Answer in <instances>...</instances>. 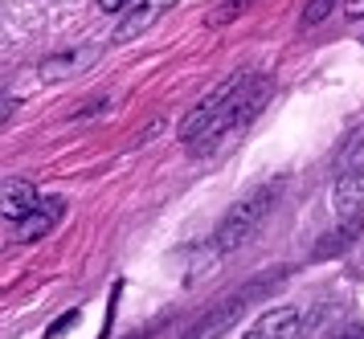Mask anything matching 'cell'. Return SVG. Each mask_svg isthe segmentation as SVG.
Segmentation results:
<instances>
[{
    "label": "cell",
    "instance_id": "cell-12",
    "mask_svg": "<svg viewBox=\"0 0 364 339\" xmlns=\"http://www.w3.org/2000/svg\"><path fill=\"white\" fill-rule=\"evenodd\" d=\"M127 4H135V0H99L102 13H119V9H127Z\"/></svg>",
    "mask_w": 364,
    "mask_h": 339
},
{
    "label": "cell",
    "instance_id": "cell-6",
    "mask_svg": "<svg viewBox=\"0 0 364 339\" xmlns=\"http://www.w3.org/2000/svg\"><path fill=\"white\" fill-rule=\"evenodd\" d=\"M172 4H176V0H139V9H132V13L119 21L115 41H132V37H139L148 25H156V16H164Z\"/></svg>",
    "mask_w": 364,
    "mask_h": 339
},
{
    "label": "cell",
    "instance_id": "cell-4",
    "mask_svg": "<svg viewBox=\"0 0 364 339\" xmlns=\"http://www.w3.org/2000/svg\"><path fill=\"white\" fill-rule=\"evenodd\" d=\"M299 335H303V315L295 307H274L266 311L242 339H299Z\"/></svg>",
    "mask_w": 364,
    "mask_h": 339
},
{
    "label": "cell",
    "instance_id": "cell-8",
    "mask_svg": "<svg viewBox=\"0 0 364 339\" xmlns=\"http://www.w3.org/2000/svg\"><path fill=\"white\" fill-rule=\"evenodd\" d=\"M360 217H348L344 225L336 229V237H323V242L315 245V258H328V254H340V249H348V245L356 242V233H360Z\"/></svg>",
    "mask_w": 364,
    "mask_h": 339
},
{
    "label": "cell",
    "instance_id": "cell-14",
    "mask_svg": "<svg viewBox=\"0 0 364 339\" xmlns=\"http://www.w3.org/2000/svg\"><path fill=\"white\" fill-rule=\"evenodd\" d=\"M246 4H254V0H225V13H237V9H246Z\"/></svg>",
    "mask_w": 364,
    "mask_h": 339
},
{
    "label": "cell",
    "instance_id": "cell-7",
    "mask_svg": "<svg viewBox=\"0 0 364 339\" xmlns=\"http://www.w3.org/2000/svg\"><path fill=\"white\" fill-rule=\"evenodd\" d=\"M58 221H62V200H58V196H41V205L21 221L17 237H21V242H37V237H46Z\"/></svg>",
    "mask_w": 364,
    "mask_h": 339
},
{
    "label": "cell",
    "instance_id": "cell-5",
    "mask_svg": "<svg viewBox=\"0 0 364 339\" xmlns=\"http://www.w3.org/2000/svg\"><path fill=\"white\" fill-rule=\"evenodd\" d=\"M41 205V196L29 180H4V193H0V212L9 217V221H25L29 212Z\"/></svg>",
    "mask_w": 364,
    "mask_h": 339
},
{
    "label": "cell",
    "instance_id": "cell-3",
    "mask_svg": "<svg viewBox=\"0 0 364 339\" xmlns=\"http://www.w3.org/2000/svg\"><path fill=\"white\" fill-rule=\"evenodd\" d=\"M360 196H364V131H352V139L344 144L340 163H336V200H340V212H348Z\"/></svg>",
    "mask_w": 364,
    "mask_h": 339
},
{
    "label": "cell",
    "instance_id": "cell-9",
    "mask_svg": "<svg viewBox=\"0 0 364 339\" xmlns=\"http://www.w3.org/2000/svg\"><path fill=\"white\" fill-rule=\"evenodd\" d=\"M331 4H340V0H311V4L303 9V25H307V29H311V25H319V21L331 13Z\"/></svg>",
    "mask_w": 364,
    "mask_h": 339
},
{
    "label": "cell",
    "instance_id": "cell-10",
    "mask_svg": "<svg viewBox=\"0 0 364 339\" xmlns=\"http://www.w3.org/2000/svg\"><path fill=\"white\" fill-rule=\"evenodd\" d=\"M74 323H78V311H70V315H62V319H58V323L50 327V339L66 335V327H74Z\"/></svg>",
    "mask_w": 364,
    "mask_h": 339
},
{
    "label": "cell",
    "instance_id": "cell-1",
    "mask_svg": "<svg viewBox=\"0 0 364 339\" xmlns=\"http://www.w3.org/2000/svg\"><path fill=\"white\" fill-rule=\"evenodd\" d=\"M266 90H270V82L254 78V74H233V78H225L213 95L181 123V139L197 147V144L217 139L221 131L242 127V123L254 119V111L266 102Z\"/></svg>",
    "mask_w": 364,
    "mask_h": 339
},
{
    "label": "cell",
    "instance_id": "cell-2",
    "mask_svg": "<svg viewBox=\"0 0 364 339\" xmlns=\"http://www.w3.org/2000/svg\"><path fill=\"white\" fill-rule=\"evenodd\" d=\"M279 193H282V180H274L270 188H258V193H250L246 200H237V205L221 217V225H217V249H237V245H246L250 237L262 229L266 217H270Z\"/></svg>",
    "mask_w": 364,
    "mask_h": 339
},
{
    "label": "cell",
    "instance_id": "cell-13",
    "mask_svg": "<svg viewBox=\"0 0 364 339\" xmlns=\"http://www.w3.org/2000/svg\"><path fill=\"white\" fill-rule=\"evenodd\" d=\"M348 16H364V0H348Z\"/></svg>",
    "mask_w": 364,
    "mask_h": 339
},
{
    "label": "cell",
    "instance_id": "cell-11",
    "mask_svg": "<svg viewBox=\"0 0 364 339\" xmlns=\"http://www.w3.org/2000/svg\"><path fill=\"white\" fill-rule=\"evenodd\" d=\"M328 339H364V327H356V323H348V327H336Z\"/></svg>",
    "mask_w": 364,
    "mask_h": 339
}]
</instances>
